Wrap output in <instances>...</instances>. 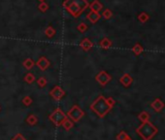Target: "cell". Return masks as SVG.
<instances>
[{
  "instance_id": "obj_1",
  "label": "cell",
  "mask_w": 165,
  "mask_h": 140,
  "mask_svg": "<svg viewBox=\"0 0 165 140\" xmlns=\"http://www.w3.org/2000/svg\"><path fill=\"white\" fill-rule=\"evenodd\" d=\"M63 7L73 17L77 18L84 12V9L88 7V3L87 0H65Z\"/></svg>"
},
{
  "instance_id": "obj_2",
  "label": "cell",
  "mask_w": 165,
  "mask_h": 140,
  "mask_svg": "<svg viewBox=\"0 0 165 140\" xmlns=\"http://www.w3.org/2000/svg\"><path fill=\"white\" fill-rule=\"evenodd\" d=\"M90 109H92L94 113L97 114L98 117L103 118V117H105L109 113L112 107L107 103V100L103 96H99L92 102V104L90 105Z\"/></svg>"
},
{
  "instance_id": "obj_3",
  "label": "cell",
  "mask_w": 165,
  "mask_h": 140,
  "mask_svg": "<svg viewBox=\"0 0 165 140\" xmlns=\"http://www.w3.org/2000/svg\"><path fill=\"white\" fill-rule=\"evenodd\" d=\"M136 132L144 140H151L157 133V127L149 121L143 123L138 128H136Z\"/></svg>"
},
{
  "instance_id": "obj_4",
  "label": "cell",
  "mask_w": 165,
  "mask_h": 140,
  "mask_svg": "<svg viewBox=\"0 0 165 140\" xmlns=\"http://www.w3.org/2000/svg\"><path fill=\"white\" fill-rule=\"evenodd\" d=\"M66 119H67L66 114L59 108H56L53 113L50 115V120L52 121L56 127L61 126L62 123H63Z\"/></svg>"
},
{
  "instance_id": "obj_5",
  "label": "cell",
  "mask_w": 165,
  "mask_h": 140,
  "mask_svg": "<svg viewBox=\"0 0 165 140\" xmlns=\"http://www.w3.org/2000/svg\"><path fill=\"white\" fill-rule=\"evenodd\" d=\"M67 117L73 122H79L82 119V117H84V111L79 107L78 105H74L73 107L67 112Z\"/></svg>"
},
{
  "instance_id": "obj_6",
  "label": "cell",
  "mask_w": 165,
  "mask_h": 140,
  "mask_svg": "<svg viewBox=\"0 0 165 140\" xmlns=\"http://www.w3.org/2000/svg\"><path fill=\"white\" fill-rule=\"evenodd\" d=\"M95 79H96V81H97V82L100 84L101 86H106L107 84L111 81L112 77H111L109 74H108L106 71L102 70V71L99 72L97 75H96Z\"/></svg>"
},
{
  "instance_id": "obj_7",
  "label": "cell",
  "mask_w": 165,
  "mask_h": 140,
  "mask_svg": "<svg viewBox=\"0 0 165 140\" xmlns=\"http://www.w3.org/2000/svg\"><path fill=\"white\" fill-rule=\"evenodd\" d=\"M51 96H53L54 99L55 100H60L62 97L64 96V94H65V92L59 86H55L52 91H51Z\"/></svg>"
},
{
  "instance_id": "obj_8",
  "label": "cell",
  "mask_w": 165,
  "mask_h": 140,
  "mask_svg": "<svg viewBox=\"0 0 165 140\" xmlns=\"http://www.w3.org/2000/svg\"><path fill=\"white\" fill-rule=\"evenodd\" d=\"M152 108L155 110L156 112H160L163 108H164V102L162 101V100L160 98H156L155 100L152 101V103L151 104Z\"/></svg>"
},
{
  "instance_id": "obj_9",
  "label": "cell",
  "mask_w": 165,
  "mask_h": 140,
  "mask_svg": "<svg viewBox=\"0 0 165 140\" xmlns=\"http://www.w3.org/2000/svg\"><path fill=\"white\" fill-rule=\"evenodd\" d=\"M119 82L122 83V86H124L126 88H127V87H129L130 85L132 84V82H133V78L130 76L129 74H127V73H126V74H123L122 76V78L119 79Z\"/></svg>"
},
{
  "instance_id": "obj_10",
  "label": "cell",
  "mask_w": 165,
  "mask_h": 140,
  "mask_svg": "<svg viewBox=\"0 0 165 140\" xmlns=\"http://www.w3.org/2000/svg\"><path fill=\"white\" fill-rule=\"evenodd\" d=\"M36 65H37L42 71H45V70H46L48 67L50 66V61H49L46 58L42 57V58H40V59H38V61L36 62Z\"/></svg>"
},
{
  "instance_id": "obj_11",
  "label": "cell",
  "mask_w": 165,
  "mask_h": 140,
  "mask_svg": "<svg viewBox=\"0 0 165 140\" xmlns=\"http://www.w3.org/2000/svg\"><path fill=\"white\" fill-rule=\"evenodd\" d=\"M80 47H81L84 50V51L88 52V51H89L90 49H92V41H90L88 38H84L83 40L81 41V43H80Z\"/></svg>"
},
{
  "instance_id": "obj_12",
  "label": "cell",
  "mask_w": 165,
  "mask_h": 140,
  "mask_svg": "<svg viewBox=\"0 0 165 140\" xmlns=\"http://www.w3.org/2000/svg\"><path fill=\"white\" fill-rule=\"evenodd\" d=\"M88 6L90 8V10L93 11V12H99V11L103 8V6H102V4L98 1V0H94L93 2H92L90 4H88Z\"/></svg>"
},
{
  "instance_id": "obj_13",
  "label": "cell",
  "mask_w": 165,
  "mask_h": 140,
  "mask_svg": "<svg viewBox=\"0 0 165 140\" xmlns=\"http://www.w3.org/2000/svg\"><path fill=\"white\" fill-rule=\"evenodd\" d=\"M88 19L89 20V21L92 22V24H95V22L100 19V15L97 12L90 11V12L88 13Z\"/></svg>"
},
{
  "instance_id": "obj_14",
  "label": "cell",
  "mask_w": 165,
  "mask_h": 140,
  "mask_svg": "<svg viewBox=\"0 0 165 140\" xmlns=\"http://www.w3.org/2000/svg\"><path fill=\"white\" fill-rule=\"evenodd\" d=\"M112 46V41L108 38H103L100 42V47L103 49H109Z\"/></svg>"
},
{
  "instance_id": "obj_15",
  "label": "cell",
  "mask_w": 165,
  "mask_h": 140,
  "mask_svg": "<svg viewBox=\"0 0 165 140\" xmlns=\"http://www.w3.org/2000/svg\"><path fill=\"white\" fill-rule=\"evenodd\" d=\"M138 117H139L140 121H142L143 123H147V122H149V120H150V114L148 113V112H146V111L141 112Z\"/></svg>"
},
{
  "instance_id": "obj_16",
  "label": "cell",
  "mask_w": 165,
  "mask_h": 140,
  "mask_svg": "<svg viewBox=\"0 0 165 140\" xmlns=\"http://www.w3.org/2000/svg\"><path fill=\"white\" fill-rule=\"evenodd\" d=\"M37 122H38V119H37V117L35 115H29L27 117V119H26V123L28 125H30V126L36 125Z\"/></svg>"
},
{
  "instance_id": "obj_17",
  "label": "cell",
  "mask_w": 165,
  "mask_h": 140,
  "mask_svg": "<svg viewBox=\"0 0 165 140\" xmlns=\"http://www.w3.org/2000/svg\"><path fill=\"white\" fill-rule=\"evenodd\" d=\"M61 126L63 127L66 131H69V130H71V128L73 127L74 124H73V122H72L71 120H69V119H66L63 123H62V125H61Z\"/></svg>"
},
{
  "instance_id": "obj_18",
  "label": "cell",
  "mask_w": 165,
  "mask_h": 140,
  "mask_svg": "<svg viewBox=\"0 0 165 140\" xmlns=\"http://www.w3.org/2000/svg\"><path fill=\"white\" fill-rule=\"evenodd\" d=\"M24 66L25 67L26 69H28V70H30L32 67L34 66V61L31 59H26L24 61Z\"/></svg>"
},
{
  "instance_id": "obj_19",
  "label": "cell",
  "mask_w": 165,
  "mask_h": 140,
  "mask_svg": "<svg viewBox=\"0 0 165 140\" xmlns=\"http://www.w3.org/2000/svg\"><path fill=\"white\" fill-rule=\"evenodd\" d=\"M143 47L141 46L140 44H136L134 45V47L132 48V52L136 55H139L142 52H143Z\"/></svg>"
},
{
  "instance_id": "obj_20",
  "label": "cell",
  "mask_w": 165,
  "mask_h": 140,
  "mask_svg": "<svg viewBox=\"0 0 165 140\" xmlns=\"http://www.w3.org/2000/svg\"><path fill=\"white\" fill-rule=\"evenodd\" d=\"M45 34H46V36L51 38V37H53L55 34V30L53 28L52 26H49L46 28V30H45Z\"/></svg>"
},
{
  "instance_id": "obj_21",
  "label": "cell",
  "mask_w": 165,
  "mask_h": 140,
  "mask_svg": "<svg viewBox=\"0 0 165 140\" xmlns=\"http://www.w3.org/2000/svg\"><path fill=\"white\" fill-rule=\"evenodd\" d=\"M24 81L27 83V84H32L34 81H35V77L32 73H27L24 77Z\"/></svg>"
},
{
  "instance_id": "obj_22",
  "label": "cell",
  "mask_w": 165,
  "mask_h": 140,
  "mask_svg": "<svg viewBox=\"0 0 165 140\" xmlns=\"http://www.w3.org/2000/svg\"><path fill=\"white\" fill-rule=\"evenodd\" d=\"M138 20L142 22V24H145V22L149 20V15L146 13H142L138 16Z\"/></svg>"
},
{
  "instance_id": "obj_23",
  "label": "cell",
  "mask_w": 165,
  "mask_h": 140,
  "mask_svg": "<svg viewBox=\"0 0 165 140\" xmlns=\"http://www.w3.org/2000/svg\"><path fill=\"white\" fill-rule=\"evenodd\" d=\"M47 79L45 77H40L39 79L37 80V84H38V86L39 87H41V88H44L45 86L47 85Z\"/></svg>"
},
{
  "instance_id": "obj_24",
  "label": "cell",
  "mask_w": 165,
  "mask_h": 140,
  "mask_svg": "<svg viewBox=\"0 0 165 140\" xmlns=\"http://www.w3.org/2000/svg\"><path fill=\"white\" fill-rule=\"evenodd\" d=\"M77 29L81 33H84V32H86L88 30V25L86 24H84V22H82V24H80L77 26Z\"/></svg>"
},
{
  "instance_id": "obj_25",
  "label": "cell",
  "mask_w": 165,
  "mask_h": 140,
  "mask_svg": "<svg viewBox=\"0 0 165 140\" xmlns=\"http://www.w3.org/2000/svg\"><path fill=\"white\" fill-rule=\"evenodd\" d=\"M129 135L126 131H121L117 135V140H126Z\"/></svg>"
},
{
  "instance_id": "obj_26",
  "label": "cell",
  "mask_w": 165,
  "mask_h": 140,
  "mask_svg": "<svg viewBox=\"0 0 165 140\" xmlns=\"http://www.w3.org/2000/svg\"><path fill=\"white\" fill-rule=\"evenodd\" d=\"M38 8L40 9V11H42V12H46V11L49 9V5L47 3H45V2H41L39 4Z\"/></svg>"
},
{
  "instance_id": "obj_27",
  "label": "cell",
  "mask_w": 165,
  "mask_h": 140,
  "mask_svg": "<svg viewBox=\"0 0 165 140\" xmlns=\"http://www.w3.org/2000/svg\"><path fill=\"white\" fill-rule=\"evenodd\" d=\"M112 15H113L112 11L110 9H106V10H104V12L102 13V16H103L105 19H110L112 17Z\"/></svg>"
},
{
  "instance_id": "obj_28",
  "label": "cell",
  "mask_w": 165,
  "mask_h": 140,
  "mask_svg": "<svg viewBox=\"0 0 165 140\" xmlns=\"http://www.w3.org/2000/svg\"><path fill=\"white\" fill-rule=\"evenodd\" d=\"M22 103L26 106H29L32 103V98L30 96H24V98H22Z\"/></svg>"
},
{
  "instance_id": "obj_29",
  "label": "cell",
  "mask_w": 165,
  "mask_h": 140,
  "mask_svg": "<svg viewBox=\"0 0 165 140\" xmlns=\"http://www.w3.org/2000/svg\"><path fill=\"white\" fill-rule=\"evenodd\" d=\"M106 100H107V103L113 108V106L115 105V103H116V101L114 100V98L113 97H108V98H106Z\"/></svg>"
},
{
  "instance_id": "obj_30",
  "label": "cell",
  "mask_w": 165,
  "mask_h": 140,
  "mask_svg": "<svg viewBox=\"0 0 165 140\" xmlns=\"http://www.w3.org/2000/svg\"><path fill=\"white\" fill-rule=\"evenodd\" d=\"M12 140H26V139L24 136H22L21 133H18V134H16V135L12 138Z\"/></svg>"
},
{
  "instance_id": "obj_31",
  "label": "cell",
  "mask_w": 165,
  "mask_h": 140,
  "mask_svg": "<svg viewBox=\"0 0 165 140\" xmlns=\"http://www.w3.org/2000/svg\"><path fill=\"white\" fill-rule=\"evenodd\" d=\"M126 140H132V139H131V137H130V136H128Z\"/></svg>"
},
{
  "instance_id": "obj_32",
  "label": "cell",
  "mask_w": 165,
  "mask_h": 140,
  "mask_svg": "<svg viewBox=\"0 0 165 140\" xmlns=\"http://www.w3.org/2000/svg\"><path fill=\"white\" fill-rule=\"evenodd\" d=\"M39 1H41V2H44V0H39Z\"/></svg>"
}]
</instances>
